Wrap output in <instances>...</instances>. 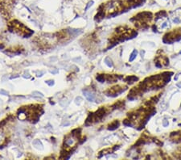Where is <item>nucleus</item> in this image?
<instances>
[{
  "instance_id": "nucleus-1",
  "label": "nucleus",
  "mask_w": 181,
  "mask_h": 160,
  "mask_svg": "<svg viewBox=\"0 0 181 160\" xmlns=\"http://www.w3.org/2000/svg\"><path fill=\"white\" fill-rule=\"evenodd\" d=\"M172 20L175 23H178L181 20V10H176L173 13L172 16Z\"/></svg>"
},
{
  "instance_id": "nucleus-2",
  "label": "nucleus",
  "mask_w": 181,
  "mask_h": 160,
  "mask_svg": "<svg viewBox=\"0 0 181 160\" xmlns=\"http://www.w3.org/2000/svg\"><path fill=\"white\" fill-rule=\"evenodd\" d=\"M84 94L85 96H86V99H87L89 101H94V96L90 92H87V91H84Z\"/></svg>"
},
{
  "instance_id": "nucleus-3",
  "label": "nucleus",
  "mask_w": 181,
  "mask_h": 160,
  "mask_svg": "<svg viewBox=\"0 0 181 160\" xmlns=\"http://www.w3.org/2000/svg\"><path fill=\"white\" fill-rule=\"evenodd\" d=\"M137 54H138V51H137L136 49H134V50L132 52V53H131V57H130V59H129V60H130V62H132V61H134V58H136Z\"/></svg>"
},
{
  "instance_id": "nucleus-4",
  "label": "nucleus",
  "mask_w": 181,
  "mask_h": 160,
  "mask_svg": "<svg viewBox=\"0 0 181 160\" xmlns=\"http://www.w3.org/2000/svg\"><path fill=\"white\" fill-rule=\"evenodd\" d=\"M168 125V122H166V121H165V122H164V126H167V125Z\"/></svg>"
}]
</instances>
